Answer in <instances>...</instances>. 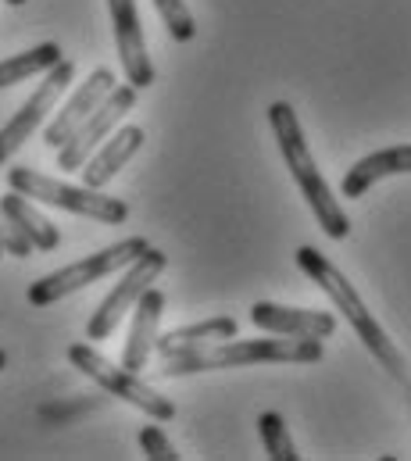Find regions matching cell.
Wrapping results in <instances>:
<instances>
[{
    "mask_svg": "<svg viewBox=\"0 0 411 461\" xmlns=\"http://www.w3.org/2000/svg\"><path fill=\"white\" fill-rule=\"evenodd\" d=\"M297 268L308 276L311 283H318V290L333 301V308L351 322V330L358 333V340L365 344V350L401 383V386H408V365H405V354L397 350V344L387 337V330L372 319V312L365 308V301L358 297V290L347 283V276L322 254V250H315V247H297Z\"/></svg>",
    "mask_w": 411,
    "mask_h": 461,
    "instance_id": "1",
    "label": "cell"
},
{
    "mask_svg": "<svg viewBox=\"0 0 411 461\" xmlns=\"http://www.w3.org/2000/svg\"><path fill=\"white\" fill-rule=\"evenodd\" d=\"M269 122H272L279 154H283V161H287V168H290V176H294L301 197L308 201L315 222L322 226L325 236L347 240L351 219H347V212L340 208V201L333 197V190H329V183L322 179V172L315 168V158H311V150H308V140H305V129H301L297 112H294L287 101H276V104H269Z\"/></svg>",
    "mask_w": 411,
    "mask_h": 461,
    "instance_id": "2",
    "label": "cell"
},
{
    "mask_svg": "<svg viewBox=\"0 0 411 461\" xmlns=\"http://www.w3.org/2000/svg\"><path fill=\"white\" fill-rule=\"evenodd\" d=\"M325 357L322 340L308 337H283V340H222V344L187 350L176 357H161L158 375H197L211 368H236V365H265V361H287V365H315Z\"/></svg>",
    "mask_w": 411,
    "mask_h": 461,
    "instance_id": "3",
    "label": "cell"
},
{
    "mask_svg": "<svg viewBox=\"0 0 411 461\" xmlns=\"http://www.w3.org/2000/svg\"><path fill=\"white\" fill-rule=\"evenodd\" d=\"M7 186L25 194V197H36L40 204L94 219V222H104V226H122L129 219V204L125 201L104 197L101 190H94V186H68V183L50 179V176H43L36 168H22V165L7 168Z\"/></svg>",
    "mask_w": 411,
    "mask_h": 461,
    "instance_id": "4",
    "label": "cell"
},
{
    "mask_svg": "<svg viewBox=\"0 0 411 461\" xmlns=\"http://www.w3.org/2000/svg\"><path fill=\"white\" fill-rule=\"evenodd\" d=\"M151 243L143 240V236H129V240H118V243H111V247H104L97 254H87L83 261H72V265H65V268H58V272H50V276H43V279H36L32 286H29V304L32 308H50V304H58L61 297H68V294H76V290H83V286H90V283H97L104 276H111V272H118V268H125L129 261H136L143 250H147Z\"/></svg>",
    "mask_w": 411,
    "mask_h": 461,
    "instance_id": "5",
    "label": "cell"
},
{
    "mask_svg": "<svg viewBox=\"0 0 411 461\" xmlns=\"http://www.w3.org/2000/svg\"><path fill=\"white\" fill-rule=\"evenodd\" d=\"M68 361H72L83 375H90L94 383H101L111 397H118V401L140 408V411L151 415L154 422H169V419H176V404H172L165 393H158L151 383H143V379H140L136 372H129L125 365L107 361L101 350H94L90 344L68 347Z\"/></svg>",
    "mask_w": 411,
    "mask_h": 461,
    "instance_id": "6",
    "label": "cell"
},
{
    "mask_svg": "<svg viewBox=\"0 0 411 461\" xmlns=\"http://www.w3.org/2000/svg\"><path fill=\"white\" fill-rule=\"evenodd\" d=\"M165 265H169V254H161L158 247H147L136 261H129L125 272H122V279L114 283V290L104 297L101 304H97V312L90 315L87 337H90V340H107V337L118 330L122 315L132 312V304L140 301V294L151 290V283L165 272Z\"/></svg>",
    "mask_w": 411,
    "mask_h": 461,
    "instance_id": "7",
    "label": "cell"
},
{
    "mask_svg": "<svg viewBox=\"0 0 411 461\" xmlns=\"http://www.w3.org/2000/svg\"><path fill=\"white\" fill-rule=\"evenodd\" d=\"M136 94H140L136 86H114L101 104L90 112V118L58 147V168H61V172H79V168L87 165V158L114 132V125L132 112Z\"/></svg>",
    "mask_w": 411,
    "mask_h": 461,
    "instance_id": "8",
    "label": "cell"
},
{
    "mask_svg": "<svg viewBox=\"0 0 411 461\" xmlns=\"http://www.w3.org/2000/svg\"><path fill=\"white\" fill-rule=\"evenodd\" d=\"M72 79H76V65H72L68 58H61V61L43 76V83L36 86V94H32L14 115L7 118V125L0 129V165L47 122V115L54 112V104L61 101V94L68 90Z\"/></svg>",
    "mask_w": 411,
    "mask_h": 461,
    "instance_id": "9",
    "label": "cell"
},
{
    "mask_svg": "<svg viewBox=\"0 0 411 461\" xmlns=\"http://www.w3.org/2000/svg\"><path fill=\"white\" fill-rule=\"evenodd\" d=\"M107 11H111V25H114V47H118L122 72H125L129 86H136V90L154 86L158 72H154L151 54H147V40H143V25H140L136 0H107Z\"/></svg>",
    "mask_w": 411,
    "mask_h": 461,
    "instance_id": "10",
    "label": "cell"
},
{
    "mask_svg": "<svg viewBox=\"0 0 411 461\" xmlns=\"http://www.w3.org/2000/svg\"><path fill=\"white\" fill-rule=\"evenodd\" d=\"M251 322L272 337H308V340H325L336 333V319L325 312L311 308H287L272 301H258L251 308Z\"/></svg>",
    "mask_w": 411,
    "mask_h": 461,
    "instance_id": "11",
    "label": "cell"
},
{
    "mask_svg": "<svg viewBox=\"0 0 411 461\" xmlns=\"http://www.w3.org/2000/svg\"><path fill=\"white\" fill-rule=\"evenodd\" d=\"M114 90V72L111 68H97V72H90V79L87 83H79V90L68 97V104L58 112V115L50 118V125H47V132H43V143L47 147H61L87 118H90V112L101 104L104 97Z\"/></svg>",
    "mask_w": 411,
    "mask_h": 461,
    "instance_id": "12",
    "label": "cell"
},
{
    "mask_svg": "<svg viewBox=\"0 0 411 461\" xmlns=\"http://www.w3.org/2000/svg\"><path fill=\"white\" fill-rule=\"evenodd\" d=\"M143 140H147V132H143L140 125H122L118 132H111L101 147L87 158V165L79 168V172H83V186L104 190V186L129 165V158L143 147Z\"/></svg>",
    "mask_w": 411,
    "mask_h": 461,
    "instance_id": "13",
    "label": "cell"
},
{
    "mask_svg": "<svg viewBox=\"0 0 411 461\" xmlns=\"http://www.w3.org/2000/svg\"><path fill=\"white\" fill-rule=\"evenodd\" d=\"M161 312H165V294L154 290V286L143 290L140 301L132 304V326H129V340H125V350H122V365L129 372L147 368V361L154 354V340H158Z\"/></svg>",
    "mask_w": 411,
    "mask_h": 461,
    "instance_id": "14",
    "label": "cell"
},
{
    "mask_svg": "<svg viewBox=\"0 0 411 461\" xmlns=\"http://www.w3.org/2000/svg\"><path fill=\"white\" fill-rule=\"evenodd\" d=\"M390 176H411V143H401V147H387V150H376L361 161H354L340 183V194L343 197H365L376 183L390 179Z\"/></svg>",
    "mask_w": 411,
    "mask_h": 461,
    "instance_id": "15",
    "label": "cell"
},
{
    "mask_svg": "<svg viewBox=\"0 0 411 461\" xmlns=\"http://www.w3.org/2000/svg\"><path fill=\"white\" fill-rule=\"evenodd\" d=\"M236 333H240V322L229 319V315H218V319H205V322H194V326H179V330L158 337L154 350H158V357H176V354H187V350H201V347L233 340Z\"/></svg>",
    "mask_w": 411,
    "mask_h": 461,
    "instance_id": "16",
    "label": "cell"
},
{
    "mask_svg": "<svg viewBox=\"0 0 411 461\" xmlns=\"http://www.w3.org/2000/svg\"><path fill=\"white\" fill-rule=\"evenodd\" d=\"M0 215H4L14 230L22 232L36 250H54V247L61 243L58 226H54L47 215H40V212L29 204V197H25V194H18V190H11V194H4V197H0Z\"/></svg>",
    "mask_w": 411,
    "mask_h": 461,
    "instance_id": "17",
    "label": "cell"
},
{
    "mask_svg": "<svg viewBox=\"0 0 411 461\" xmlns=\"http://www.w3.org/2000/svg\"><path fill=\"white\" fill-rule=\"evenodd\" d=\"M61 58H65L61 47H58L54 40H47V43H40V47H32V50H22V54L0 61V90H4V86H14V83H25V79H32V76L50 72Z\"/></svg>",
    "mask_w": 411,
    "mask_h": 461,
    "instance_id": "18",
    "label": "cell"
},
{
    "mask_svg": "<svg viewBox=\"0 0 411 461\" xmlns=\"http://www.w3.org/2000/svg\"><path fill=\"white\" fill-rule=\"evenodd\" d=\"M258 429H261V444H265V455L272 461H301L297 447H294V437L283 422L279 411H265L258 419Z\"/></svg>",
    "mask_w": 411,
    "mask_h": 461,
    "instance_id": "19",
    "label": "cell"
},
{
    "mask_svg": "<svg viewBox=\"0 0 411 461\" xmlns=\"http://www.w3.org/2000/svg\"><path fill=\"white\" fill-rule=\"evenodd\" d=\"M154 7H158L161 22H165V29L172 32L176 43H190L197 36V22H194L187 0H154Z\"/></svg>",
    "mask_w": 411,
    "mask_h": 461,
    "instance_id": "20",
    "label": "cell"
},
{
    "mask_svg": "<svg viewBox=\"0 0 411 461\" xmlns=\"http://www.w3.org/2000/svg\"><path fill=\"white\" fill-rule=\"evenodd\" d=\"M140 447H143V455L151 461H179L183 455L169 444V437L158 429V426H143L140 429Z\"/></svg>",
    "mask_w": 411,
    "mask_h": 461,
    "instance_id": "21",
    "label": "cell"
},
{
    "mask_svg": "<svg viewBox=\"0 0 411 461\" xmlns=\"http://www.w3.org/2000/svg\"><path fill=\"white\" fill-rule=\"evenodd\" d=\"M0 247H4L7 254H14V258H29V254H32V243H29L22 232L14 230V226H11L4 215H0Z\"/></svg>",
    "mask_w": 411,
    "mask_h": 461,
    "instance_id": "22",
    "label": "cell"
},
{
    "mask_svg": "<svg viewBox=\"0 0 411 461\" xmlns=\"http://www.w3.org/2000/svg\"><path fill=\"white\" fill-rule=\"evenodd\" d=\"M4 368H7V354L0 350V372H4Z\"/></svg>",
    "mask_w": 411,
    "mask_h": 461,
    "instance_id": "23",
    "label": "cell"
},
{
    "mask_svg": "<svg viewBox=\"0 0 411 461\" xmlns=\"http://www.w3.org/2000/svg\"><path fill=\"white\" fill-rule=\"evenodd\" d=\"M7 4H25V0H7Z\"/></svg>",
    "mask_w": 411,
    "mask_h": 461,
    "instance_id": "24",
    "label": "cell"
},
{
    "mask_svg": "<svg viewBox=\"0 0 411 461\" xmlns=\"http://www.w3.org/2000/svg\"><path fill=\"white\" fill-rule=\"evenodd\" d=\"M0 258H4V247H0Z\"/></svg>",
    "mask_w": 411,
    "mask_h": 461,
    "instance_id": "25",
    "label": "cell"
}]
</instances>
